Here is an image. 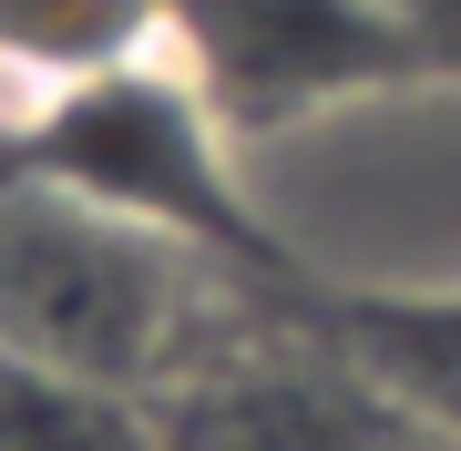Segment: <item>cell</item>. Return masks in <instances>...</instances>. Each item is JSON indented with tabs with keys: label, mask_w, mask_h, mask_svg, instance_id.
Instances as JSON below:
<instances>
[{
	"label": "cell",
	"mask_w": 461,
	"mask_h": 451,
	"mask_svg": "<svg viewBox=\"0 0 461 451\" xmlns=\"http://www.w3.org/2000/svg\"><path fill=\"white\" fill-rule=\"evenodd\" d=\"M0 154H21V165L83 185V195L123 205V216L165 226L175 247L215 257L226 277L267 287V298H287V287L318 277L308 257L257 216L247 175H236V154H247V144H236V123L205 103V83H195L185 62L123 72V83L83 93L72 113H51L41 134H21V144H0Z\"/></svg>",
	"instance_id": "2"
},
{
	"label": "cell",
	"mask_w": 461,
	"mask_h": 451,
	"mask_svg": "<svg viewBox=\"0 0 461 451\" xmlns=\"http://www.w3.org/2000/svg\"><path fill=\"white\" fill-rule=\"evenodd\" d=\"M287 298L339 349H359L390 390H411L441 431H461V287H369V277H329L318 267Z\"/></svg>",
	"instance_id": "6"
},
{
	"label": "cell",
	"mask_w": 461,
	"mask_h": 451,
	"mask_svg": "<svg viewBox=\"0 0 461 451\" xmlns=\"http://www.w3.org/2000/svg\"><path fill=\"white\" fill-rule=\"evenodd\" d=\"M154 451H461V431L339 349L297 298H247V318L154 401Z\"/></svg>",
	"instance_id": "3"
},
{
	"label": "cell",
	"mask_w": 461,
	"mask_h": 451,
	"mask_svg": "<svg viewBox=\"0 0 461 451\" xmlns=\"http://www.w3.org/2000/svg\"><path fill=\"white\" fill-rule=\"evenodd\" d=\"M267 287L83 185L0 154V359L154 410Z\"/></svg>",
	"instance_id": "1"
},
{
	"label": "cell",
	"mask_w": 461,
	"mask_h": 451,
	"mask_svg": "<svg viewBox=\"0 0 461 451\" xmlns=\"http://www.w3.org/2000/svg\"><path fill=\"white\" fill-rule=\"evenodd\" d=\"M144 62H175V0H0V144Z\"/></svg>",
	"instance_id": "5"
},
{
	"label": "cell",
	"mask_w": 461,
	"mask_h": 451,
	"mask_svg": "<svg viewBox=\"0 0 461 451\" xmlns=\"http://www.w3.org/2000/svg\"><path fill=\"white\" fill-rule=\"evenodd\" d=\"M175 62L236 123V144H277L390 93H451L379 0H175Z\"/></svg>",
	"instance_id": "4"
},
{
	"label": "cell",
	"mask_w": 461,
	"mask_h": 451,
	"mask_svg": "<svg viewBox=\"0 0 461 451\" xmlns=\"http://www.w3.org/2000/svg\"><path fill=\"white\" fill-rule=\"evenodd\" d=\"M379 11H390L400 32H411L430 62H441V83L461 93V0H379Z\"/></svg>",
	"instance_id": "7"
}]
</instances>
